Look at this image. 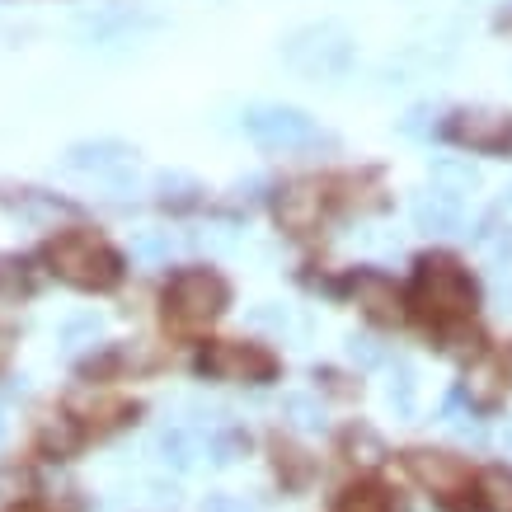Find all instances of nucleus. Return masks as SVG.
I'll return each instance as SVG.
<instances>
[{
  "label": "nucleus",
  "mask_w": 512,
  "mask_h": 512,
  "mask_svg": "<svg viewBox=\"0 0 512 512\" xmlns=\"http://www.w3.org/2000/svg\"><path fill=\"white\" fill-rule=\"evenodd\" d=\"M414 226L428 235H456L461 231V198H451L447 188H423L419 198H414Z\"/></svg>",
  "instance_id": "11"
},
{
  "label": "nucleus",
  "mask_w": 512,
  "mask_h": 512,
  "mask_svg": "<svg viewBox=\"0 0 512 512\" xmlns=\"http://www.w3.org/2000/svg\"><path fill=\"white\" fill-rule=\"evenodd\" d=\"M132 254L146 259V264H160V259L170 254V235H137V240H132Z\"/></svg>",
  "instance_id": "27"
},
{
  "label": "nucleus",
  "mask_w": 512,
  "mask_h": 512,
  "mask_svg": "<svg viewBox=\"0 0 512 512\" xmlns=\"http://www.w3.org/2000/svg\"><path fill=\"white\" fill-rule=\"evenodd\" d=\"M0 437H5V419H0Z\"/></svg>",
  "instance_id": "37"
},
{
  "label": "nucleus",
  "mask_w": 512,
  "mask_h": 512,
  "mask_svg": "<svg viewBox=\"0 0 512 512\" xmlns=\"http://www.w3.org/2000/svg\"><path fill=\"white\" fill-rule=\"evenodd\" d=\"M127 156H137L127 141H80V146H71V165H80V170H109V165H123Z\"/></svg>",
  "instance_id": "12"
},
{
  "label": "nucleus",
  "mask_w": 512,
  "mask_h": 512,
  "mask_svg": "<svg viewBox=\"0 0 512 512\" xmlns=\"http://www.w3.org/2000/svg\"><path fill=\"white\" fill-rule=\"evenodd\" d=\"M245 132L268 151H306V146L325 141L315 118H306L301 109H287V104H254V109H245Z\"/></svg>",
  "instance_id": "5"
},
{
  "label": "nucleus",
  "mask_w": 512,
  "mask_h": 512,
  "mask_svg": "<svg viewBox=\"0 0 512 512\" xmlns=\"http://www.w3.org/2000/svg\"><path fill=\"white\" fill-rule=\"evenodd\" d=\"M282 466L292 470V484H301L306 475H311V466L301 461V451H292V447H282V442H278V470H282Z\"/></svg>",
  "instance_id": "29"
},
{
  "label": "nucleus",
  "mask_w": 512,
  "mask_h": 512,
  "mask_svg": "<svg viewBox=\"0 0 512 512\" xmlns=\"http://www.w3.org/2000/svg\"><path fill=\"white\" fill-rule=\"evenodd\" d=\"M400 127H404V132H423V127H428V109H409Z\"/></svg>",
  "instance_id": "32"
},
{
  "label": "nucleus",
  "mask_w": 512,
  "mask_h": 512,
  "mask_svg": "<svg viewBox=\"0 0 512 512\" xmlns=\"http://www.w3.org/2000/svg\"><path fill=\"white\" fill-rule=\"evenodd\" d=\"M466 390H470V400H480V404H498V367L480 362V367H475V372L466 376Z\"/></svg>",
  "instance_id": "24"
},
{
  "label": "nucleus",
  "mask_w": 512,
  "mask_h": 512,
  "mask_svg": "<svg viewBox=\"0 0 512 512\" xmlns=\"http://www.w3.org/2000/svg\"><path fill=\"white\" fill-rule=\"evenodd\" d=\"M202 512H249L240 498H231V494H212L207 503H202Z\"/></svg>",
  "instance_id": "31"
},
{
  "label": "nucleus",
  "mask_w": 512,
  "mask_h": 512,
  "mask_svg": "<svg viewBox=\"0 0 512 512\" xmlns=\"http://www.w3.org/2000/svg\"><path fill=\"white\" fill-rule=\"evenodd\" d=\"M480 301V287L466 268L456 264L451 254H423L419 259V278H414V306H419L437 329L461 325Z\"/></svg>",
  "instance_id": "2"
},
{
  "label": "nucleus",
  "mask_w": 512,
  "mask_h": 512,
  "mask_svg": "<svg viewBox=\"0 0 512 512\" xmlns=\"http://www.w3.org/2000/svg\"><path fill=\"white\" fill-rule=\"evenodd\" d=\"M240 451H245V437H240V433H221V437H212V461H217V466H231Z\"/></svg>",
  "instance_id": "28"
},
{
  "label": "nucleus",
  "mask_w": 512,
  "mask_h": 512,
  "mask_svg": "<svg viewBox=\"0 0 512 512\" xmlns=\"http://www.w3.org/2000/svg\"><path fill=\"white\" fill-rule=\"evenodd\" d=\"M353 57V38L339 24H311V29H296L287 43H282V62L301 71V76H339Z\"/></svg>",
  "instance_id": "4"
},
{
  "label": "nucleus",
  "mask_w": 512,
  "mask_h": 512,
  "mask_svg": "<svg viewBox=\"0 0 512 512\" xmlns=\"http://www.w3.org/2000/svg\"><path fill=\"white\" fill-rule=\"evenodd\" d=\"M282 419L292 423L296 433H320V428H325V409H320L311 395H287V400H282Z\"/></svg>",
  "instance_id": "18"
},
{
  "label": "nucleus",
  "mask_w": 512,
  "mask_h": 512,
  "mask_svg": "<svg viewBox=\"0 0 512 512\" xmlns=\"http://www.w3.org/2000/svg\"><path fill=\"white\" fill-rule=\"evenodd\" d=\"M146 498H151V503H160V508H165V503H179V489H174V484H165V480H151L146 484Z\"/></svg>",
  "instance_id": "30"
},
{
  "label": "nucleus",
  "mask_w": 512,
  "mask_h": 512,
  "mask_svg": "<svg viewBox=\"0 0 512 512\" xmlns=\"http://www.w3.org/2000/svg\"><path fill=\"white\" fill-rule=\"evenodd\" d=\"M503 367H508V376H512V348H508V362H503Z\"/></svg>",
  "instance_id": "35"
},
{
  "label": "nucleus",
  "mask_w": 512,
  "mask_h": 512,
  "mask_svg": "<svg viewBox=\"0 0 512 512\" xmlns=\"http://www.w3.org/2000/svg\"><path fill=\"white\" fill-rule=\"evenodd\" d=\"M226 301H231V287L212 268H184L165 287V320L179 334H198L226 311Z\"/></svg>",
  "instance_id": "3"
},
{
  "label": "nucleus",
  "mask_w": 512,
  "mask_h": 512,
  "mask_svg": "<svg viewBox=\"0 0 512 512\" xmlns=\"http://www.w3.org/2000/svg\"><path fill=\"white\" fill-rule=\"evenodd\" d=\"M320 212H325V193L311 179H296V184L278 188V198H273V217L292 235H311L320 226Z\"/></svg>",
  "instance_id": "9"
},
{
  "label": "nucleus",
  "mask_w": 512,
  "mask_h": 512,
  "mask_svg": "<svg viewBox=\"0 0 512 512\" xmlns=\"http://www.w3.org/2000/svg\"><path fill=\"white\" fill-rule=\"evenodd\" d=\"M386 395H390V404H395V414H414V367L409 362H395L390 367V386H386Z\"/></svg>",
  "instance_id": "20"
},
{
  "label": "nucleus",
  "mask_w": 512,
  "mask_h": 512,
  "mask_svg": "<svg viewBox=\"0 0 512 512\" xmlns=\"http://www.w3.org/2000/svg\"><path fill=\"white\" fill-rule=\"evenodd\" d=\"M348 292H353L357 306L372 315V320H381V325H395V320L404 315L400 287H395L386 273H376V268H357L353 278H348Z\"/></svg>",
  "instance_id": "10"
},
{
  "label": "nucleus",
  "mask_w": 512,
  "mask_h": 512,
  "mask_svg": "<svg viewBox=\"0 0 512 512\" xmlns=\"http://www.w3.org/2000/svg\"><path fill=\"white\" fill-rule=\"evenodd\" d=\"M334 512H390L386 494L381 489H372V484H357V489H348V494L334 503Z\"/></svg>",
  "instance_id": "22"
},
{
  "label": "nucleus",
  "mask_w": 512,
  "mask_h": 512,
  "mask_svg": "<svg viewBox=\"0 0 512 512\" xmlns=\"http://www.w3.org/2000/svg\"><path fill=\"white\" fill-rule=\"evenodd\" d=\"M498 24H503V29H512V15H503V19H498Z\"/></svg>",
  "instance_id": "34"
},
{
  "label": "nucleus",
  "mask_w": 512,
  "mask_h": 512,
  "mask_svg": "<svg viewBox=\"0 0 512 512\" xmlns=\"http://www.w3.org/2000/svg\"><path fill=\"white\" fill-rule=\"evenodd\" d=\"M480 494L489 512H512V470L508 466H489L480 475Z\"/></svg>",
  "instance_id": "19"
},
{
  "label": "nucleus",
  "mask_w": 512,
  "mask_h": 512,
  "mask_svg": "<svg viewBox=\"0 0 512 512\" xmlns=\"http://www.w3.org/2000/svg\"><path fill=\"white\" fill-rule=\"evenodd\" d=\"M156 456L174 470H193V461H198V437L188 433V428H165V433L156 437Z\"/></svg>",
  "instance_id": "13"
},
{
  "label": "nucleus",
  "mask_w": 512,
  "mask_h": 512,
  "mask_svg": "<svg viewBox=\"0 0 512 512\" xmlns=\"http://www.w3.org/2000/svg\"><path fill=\"white\" fill-rule=\"evenodd\" d=\"M43 264L57 273L71 287H85V292H109L113 282L123 278V259L118 249L104 240V235L85 231V226H71V231H57L43 240Z\"/></svg>",
  "instance_id": "1"
},
{
  "label": "nucleus",
  "mask_w": 512,
  "mask_h": 512,
  "mask_svg": "<svg viewBox=\"0 0 512 512\" xmlns=\"http://www.w3.org/2000/svg\"><path fill=\"white\" fill-rule=\"evenodd\" d=\"M19 512H43V508H19Z\"/></svg>",
  "instance_id": "36"
},
{
  "label": "nucleus",
  "mask_w": 512,
  "mask_h": 512,
  "mask_svg": "<svg viewBox=\"0 0 512 512\" xmlns=\"http://www.w3.org/2000/svg\"><path fill=\"white\" fill-rule=\"evenodd\" d=\"M348 357H353L357 367H381V362H386V348H381L372 334H353V339H348Z\"/></svg>",
  "instance_id": "26"
},
{
  "label": "nucleus",
  "mask_w": 512,
  "mask_h": 512,
  "mask_svg": "<svg viewBox=\"0 0 512 512\" xmlns=\"http://www.w3.org/2000/svg\"><path fill=\"white\" fill-rule=\"evenodd\" d=\"M33 264L24 254H0V301H19L33 292Z\"/></svg>",
  "instance_id": "14"
},
{
  "label": "nucleus",
  "mask_w": 512,
  "mask_h": 512,
  "mask_svg": "<svg viewBox=\"0 0 512 512\" xmlns=\"http://www.w3.org/2000/svg\"><path fill=\"white\" fill-rule=\"evenodd\" d=\"M198 372L212 376V381H273L278 362H273V353H264L259 343L217 339L198 353Z\"/></svg>",
  "instance_id": "6"
},
{
  "label": "nucleus",
  "mask_w": 512,
  "mask_h": 512,
  "mask_svg": "<svg viewBox=\"0 0 512 512\" xmlns=\"http://www.w3.org/2000/svg\"><path fill=\"white\" fill-rule=\"evenodd\" d=\"M508 447H512V428H508Z\"/></svg>",
  "instance_id": "38"
},
{
  "label": "nucleus",
  "mask_w": 512,
  "mask_h": 512,
  "mask_svg": "<svg viewBox=\"0 0 512 512\" xmlns=\"http://www.w3.org/2000/svg\"><path fill=\"white\" fill-rule=\"evenodd\" d=\"M404 466H409V475H414L423 489H433V494H442V498L461 494L470 484V466L461 456H447V451L414 447V451H404Z\"/></svg>",
  "instance_id": "8"
},
{
  "label": "nucleus",
  "mask_w": 512,
  "mask_h": 512,
  "mask_svg": "<svg viewBox=\"0 0 512 512\" xmlns=\"http://www.w3.org/2000/svg\"><path fill=\"white\" fill-rule=\"evenodd\" d=\"M10 357V329H0V362Z\"/></svg>",
  "instance_id": "33"
},
{
  "label": "nucleus",
  "mask_w": 512,
  "mask_h": 512,
  "mask_svg": "<svg viewBox=\"0 0 512 512\" xmlns=\"http://www.w3.org/2000/svg\"><path fill=\"white\" fill-rule=\"evenodd\" d=\"M43 447L52 451V456H71V451L80 447L76 423H71V419H52V423L43 428Z\"/></svg>",
  "instance_id": "23"
},
{
  "label": "nucleus",
  "mask_w": 512,
  "mask_h": 512,
  "mask_svg": "<svg viewBox=\"0 0 512 512\" xmlns=\"http://www.w3.org/2000/svg\"><path fill=\"white\" fill-rule=\"evenodd\" d=\"M94 339H99V320H94V315H71L62 325L66 348H85V343H94Z\"/></svg>",
  "instance_id": "25"
},
{
  "label": "nucleus",
  "mask_w": 512,
  "mask_h": 512,
  "mask_svg": "<svg viewBox=\"0 0 512 512\" xmlns=\"http://www.w3.org/2000/svg\"><path fill=\"white\" fill-rule=\"evenodd\" d=\"M433 188H447L451 198H461V193H475V188H480V174H475V165H466V160H437Z\"/></svg>",
  "instance_id": "16"
},
{
  "label": "nucleus",
  "mask_w": 512,
  "mask_h": 512,
  "mask_svg": "<svg viewBox=\"0 0 512 512\" xmlns=\"http://www.w3.org/2000/svg\"><path fill=\"white\" fill-rule=\"evenodd\" d=\"M156 188H160V202H165V207H188V202L202 193V184H193L188 174H160Z\"/></svg>",
  "instance_id": "21"
},
{
  "label": "nucleus",
  "mask_w": 512,
  "mask_h": 512,
  "mask_svg": "<svg viewBox=\"0 0 512 512\" xmlns=\"http://www.w3.org/2000/svg\"><path fill=\"white\" fill-rule=\"evenodd\" d=\"M249 325L264 329V334H301V320H296L292 306H282V301H264V306H254L249 311Z\"/></svg>",
  "instance_id": "17"
},
{
  "label": "nucleus",
  "mask_w": 512,
  "mask_h": 512,
  "mask_svg": "<svg viewBox=\"0 0 512 512\" xmlns=\"http://www.w3.org/2000/svg\"><path fill=\"white\" fill-rule=\"evenodd\" d=\"M343 451H348V461H353V466H381L386 442H381V433H376V428L357 423V428H348V433H343Z\"/></svg>",
  "instance_id": "15"
},
{
  "label": "nucleus",
  "mask_w": 512,
  "mask_h": 512,
  "mask_svg": "<svg viewBox=\"0 0 512 512\" xmlns=\"http://www.w3.org/2000/svg\"><path fill=\"white\" fill-rule=\"evenodd\" d=\"M447 137L456 146L484 151V156H508L512 151V113L508 109H456L447 123Z\"/></svg>",
  "instance_id": "7"
}]
</instances>
